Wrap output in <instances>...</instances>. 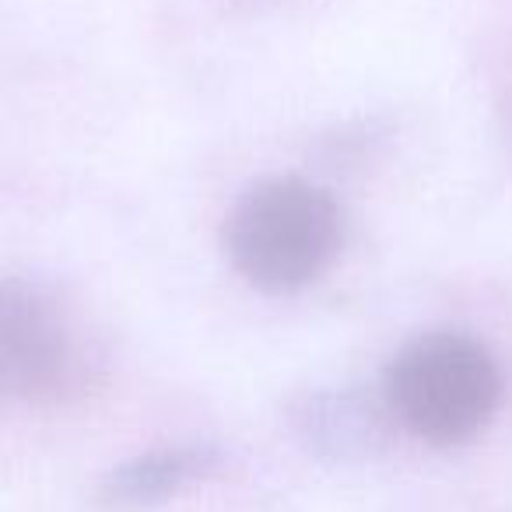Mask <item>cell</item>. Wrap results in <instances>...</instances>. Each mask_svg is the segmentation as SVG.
<instances>
[{
	"label": "cell",
	"instance_id": "cell-1",
	"mask_svg": "<svg viewBox=\"0 0 512 512\" xmlns=\"http://www.w3.org/2000/svg\"><path fill=\"white\" fill-rule=\"evenodd\" d=\"M221 246L232 271L256 292H302L320 281L341 253V207L309 179H260L225 214Z\"/></svg>",
	"mask_w": 512,
	"mask_h": 512
},
{
	"label": "cell",
	"instance_id": "cell-2",
	"mask_svg": "<svg viewBox=\"0 0 512 512\" xmlns=\"http://www.w3.org/2000/svg\"><path fill=\"white\" fill-rule=\"evenodd\" d=\"M386 407L428 446L477 439L502 407V369L477 337L432 330L397 351L386 369Z\"/></svg>",
	"mask_w": 512,
	"mask_h": 512
},
{
	"label": "cell",
	"instance_id": "cell-3",
	"mask_svg": "<svg viewBox=\"0 0 512 512\" xmlns=\"http://www.w3.org/2000/svg\"><path fill=\"white\" fill-rule=\"evenodd\" d=\"M88 383L74 313L46 285L0 278V407H50Z\"/></svg>",
	"mask_w": 512,
	"mask_h": 512
},
{
	"label": "cell",
	"instance_id": "cell-4",
	"mask_svg": "<svg viewBox=\"0 0 512 512\" xmlns=\"http://www.w3.org/2000/svg\"><path fill=\"white\" fill-rule=\"evenodd\" d=\"M221 467L214 446H162L113 467L99 484L106 509H144L190 491Z\"/></svg>",
	"mask_w": 512,
	"mask_h": 512
}]
</instances>
